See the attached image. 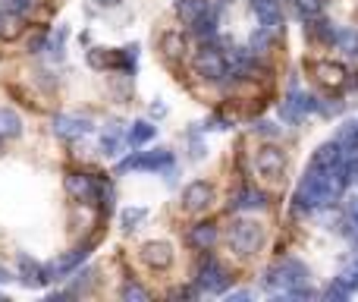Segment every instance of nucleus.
<instances>
[{"instance_id": "nucleus-1", "label": "nucleus", "mask_w": 358, "mask_h": 302, "mask_svg": "<svg viewBox=\"0 0 358 302\" xmlns=\"http://www.w3.org/2000/svg\"><path fill=\"white\" fill-rule=\"evenodd\" d=\"M264 284L271 287V290H283V293L299 290V287L308 284V268H305L302 261H296V259H283V261H277L273 268H267Z\"/></svg>"}, {"instance_id": "nucleus-2", "label": "nucleus", "mask_w": 358, "mask_h": 302, "mask_svg": "<svg viewBox=\"0 0 358 302\" xmlns=\"http://www.w3.org/2000/svg\"><path fill=\"white\" fill-rule=\"evenodd\" d=\"M261 242H264V227L255 221H236L233 227H229V249L239 255H252L261 249Z\"/></svg>"}, {"instance_id": "nucleus-3", "label": "nucleus", "mask_w": 358, "mask_h": 302, "mask_svg": "<svg viewBox=\"0 0 358 302\" xmlns=\"http://www.w3.org/2000/svg\"><path fill=\"white\" fill-rule=\"evenodd\" d=\"M173 167V154L167 149H157V151H132L126 160H120L117 170L120 173H129V170H167Z\"/></svg>"}, {"instance_id": "nucleus-4", "label": "nucleus", "mask_w": 358, "mask_h": 302, "mask_svg": "<svg viewBox=\"0 0 358 302\" xmlns=\"http://www.w3.org/2000/svg\"><path fill=\"white\" fill-rule=\"evenodd\" d=\"M315 111H321V101H317L315 95L299 92V88L292 85V92L286 95L283 104H280V120H283V123H299L305 114H315Z\"/></svg>"}, {"instance_id": "nucleus-5", "label": "nucleus", "mask_w": 358, "mask_h": 302, "mask_svg": "<svg viewBox=\"0 0 358 302\" xmlns=\"http://www.w3.org/2000/svg\"><path fill=\"white\" fill-rule=\"evenodd\" d=\"M195 73L201 76L204 82H223V79H227V73H229L227 57H223L217 48L204 44V48L195 54Z\"/></svg>"}, {"instance_id": "nucleus-6", "label": "nucleus", "mask_w": 358, "mask_h": 302, "mask_svg": "<svg viewBox=\"0 0 358 302\" xmlns=\"http://www.w3.org/2000/svg\"><path fill=\"white\" fill-rule=\"evenodd\" d=\"M198 287H201L204 293H223L229 287V274L220 268V261L217 259H201V265H198Z\"/></svg>"}, {"instance_id": "nucleus-7", "label": "nucleus", "mask_w": 358, "mask_h": 302, "mask_svg": "<svg viewBox=\"0 0 358 302\" xmlns=\"http://www.w3.org/2000/svg\"><path fill=\"white\" fill-rule=\"evenodd\" d=\"M66 192L73 198H79V202H98L101 192H104V186H101L94 177H88V173H69Z\"/></svg>"}, {"instance_id": "nucleus-8", "label": "nucleus", "mask_w": 358, "mask_h": 302, "mask_svg": "<svg viewBox=\"0 0 358 302\" xmlns=\"http://www.w3.org/2000/svg\"><path fill=\"white\" fill-rule=\"evenodd\" d=\"M343 160H346V151L340 149V142H324L321 149L315 151V158H311V170H317V173H334V170H340L343 167Z\"/></svg>"}, {"instance_id": "nucleus-9", "label": "nucleus", "mask_w": 358, "mask_h": 302, "mask_svg": "<svg viewBox=\"0 0 358 302\" xmlns=\"http://www.w3.org/2000/svg\"><path fill=\"white\" fill-rule=\"evenodd\" d=\"M142 261L148 268H155V271H167L170 265H173V246L164 240H155V242H145L142 246Z\"/></svg>"}, {"instance_id": "nucleus-10", "label": "nucleus", "mask_w": 358, "mask_h": 302, "mask_svg": "<svg viewBox=\"0 0 358 302\" xmlns=\"http://www.w3.org/2000/svg\"><path fill=\"white\" fill-rule=\"evenodd\" d=\"M255 167H258L261 177L267 179H280L286 170V154L280 149H273V145H267V149L258 151V158H255Z\"/></svg>"}, {"instance_id": "nucleus-11", "label": "nucleus", "mask_w": 358, "mask_h": 302, "mask_svg": "<svg viewBox=\"0 0 358 302\" xmlns=\"http://www.w3.org/2000/svg\"><path fill=\"white\" fill-rule=\"evenodd\" d=\"M92 130H94L92 120L79 117V114H60V117L54 120V132L60 139H82V136H88Z\"/></svg>"}, {"instance_id": "nucleus-12", "label": "nucleus", "mask_w": 358, "mask_h": 302, "mask_svg": "<svg viewBox=\"0 0 358 302\" xmlns=\"http://www.w3.org/2000/svg\"><path fill=\"white\" fill-rule=\"evenodd\" d=\"M214 202V186L204 183V179H195L182 189V205L185 211H204L208 205Z\"/></svg>"}, {"instance_id": "nucleus-13", "label": "nucleus", "mask_w": 358, "mask_h": 302, "mask_svg": "<svg viewBox=\"0 0 358 302\" xmlns=\"http://www.w3.org/2000/svg\"><path fill=\"white\" fill-rule=\"evenodd\" d=\"M252 10L258 16L261 29L277 32L280 22H283V13H280V0H252Z\"/></svg>"}, {"instance_id": "nucleus-14", "label": "nucleus", "mask_w": 358, "mask_h": 302, "mask_svg": "<svg viewBox=\"0 0 358 302\" xmlns=\"http://www.w3.org/2000/svg\"><path fill=\"white\" fill-rule=\"evenodd\" d=\"M308 69L317 76V82H324V85H330V88H336V85H343V82H346V69H343L340 63L311 60V63H308Z\"/></svg>"}, {"instance_id": "nucleus-15", "label": "nucleus", "mask_w": 358, "mask_h": 302, "mask_svg": "<svg viewBox=\"0 0 358 302\" xmlns=\"http://www.w3.org/2000/svg\"><path fill=\"white\" fill-rule=\"evenodd\" d=\"M267 205V198H264V192H258V189H242V192H236V198L229 202V208L233 211H261Z\"/></svg>"}, {"instance_id": "nucleus-16", "label": "nucleus", "mask_w": 358, "mask_h": 302, "mask_svg": "<svg viewBox=\"0 0 358 302\" xmlns=\"http://www.w3.org/2000/svg\"><path fill=\"white\" fill-rule=\"evenodd\" d=\"M88 252H92V246H82V249H73L69 255H63V259H57L54 265H50L48 274H54V277H63V274H69L76 265H82V261L88 259Z\"/></svg>"}, {"instance_id": "nucleus-17", "label": "nucleus", "mask_w": 358, "mask_h": 302, "mask_svg": "<svg viewBox=\"0 0 358 302\" xmlns=\"http://www.w3.org/2000/svg\"><path fill=\"white\" fill-rule=\"evenodd\" d=\"M19 271H22V284H25V287H41L44 280L50 277V274L44 271L38 261H31L29 255H22V259H19Z\"/></svg>"}, {"instance_id": "nucleus-18", "label": "nucleus", "mask_w": 358, "mask_h": 302, "mask_svg": "<svg viewBox=\"0 0 358 302\" xmlns=\"http://www.w3.org/2000/svg\"><path fill=\"white\" fill-rule=\"evenodd\" d=\"M19 35H22V13L6 6V10L0 13V38H3V41H13V38H19Z\"/></svg>"}, {"instance_id": "nucleus-19", "label": "nucleus", "mask_w": 358, "mask_h": 302, "mask_svg": "<svg viewBox=\"0 0 358 302\" xmlns=\"http://www.w3.org/2000/svg\"><path fill=\"white\" fill-rule=\"evenodd\" d=\"M22 132V120L16 111L10 107H0V139H16Z\"/></svg>"}, {"instance_id": "nucleus-20", "label": "nucleus", "mask_w": 358, "mask_h": 302, "mask_svg": "<svg viewBox=\"0 0 358 302\" xmlns=\"http://www.w3.org/2000/svg\"><path fill=\"white\" fill-rule=\"evenodd\" d=\"M161 50L170 57V60H179L185 54V38L182 32H164L161 35Z\"/></svg>"}, {"instance_id": "nucleus-21", "label": "nucleus", "mask_w": 358, "mask_h": 302, "mask_svg": "<svg viewBox=\"0 0 358 302\" xmlns=\"http://www.w3.org/2000/svg\"><path fill=\"white\" fill-rule=\"evenodd\" d=\"M336 142H340V149L346 151V158L358 154V120H349V123L343 126L340 136H336Z\"/></svg>"}, {"instance_id": "nucleus-22", "label": "nucleus", "mask_w": 358, "mask_h": 302, "mask_svg": "<svg viewBox=\"0 0 358 302\" xmlns=\"http://www.w3.org/2000/svg\"><path fill=\"white\" fill-rule=\"evenodd\" d=\"M155 126L148 123V120H138V123H132V130L126 132V145H132V149H138V145H145L148 139H155Z\"/></svg>"}, {"instance_id": "nucleus-23", "label": "nucleus", "mask_w": 358, "mask_h": 302, "mask_svg": "<svg viewBox=\"0 0 358 302\" xmlns=\"http://www.w3.org/2000/svg\"><path fill=\"white\" fill-rule=\"evenodd\" d=\"M189 240H192V246H198V249H210L217 242V227L214 224H198V227H192Z\"/></svg>"}, {"instance_id": "nucleus-24", "label": "nucleus", "mask_w": 358, "mask_h": 302, "mask_svg": "<svg viewBox=\"0 0 358 302\" xmlns=\"http://www.w3.org/2000/svg\"><path fill=\"white\" fill-rule=\"evenodd\" d=\"M308 35L315 38V41H324V44H334V35H336V29L327 22L324 16H317V19H311L308 22Z\"/></svg>"}, {"instance_id": "nucleus-25", "label": "nucleus", "mask_w": 358, "mask_h": 302, "mask_svg": "<svg viewBox=\"0 0 358 302\" xmlns=\"http://www.w3.org/2000/svg\"><path fill=\"white\" fill-rule=\"evenodd\" d=\"M126 142V132H123V126H107V132H104V139H101V149H104V154H117L120 151V145Z\"/></svg>"}, {"instance_id": "nucleus-26", "label": "nucleus", "mask_w": 358, "mask_h": 302, "mask_svg": "<svg viewBox=\"0 0 358 302\" xmlns=\"http://www.w3.org/2000/svg\"><path fill=\"white\" fill-rule=\"evenodd\" d=\"M334 44H340V50H346L349 57H358V32L355 29H336Z\"/></svg>"}, {"instance_id": "nucleus-27", "label": "nucleus", "mask_w": 358, "mask_h": 302, "mask_svg": "<svg viewBox=\"0 0 358 302\" xmlns=\"http://www.w3.org/2000/svg\"><path fill=\"white\" fill-rule=\"evenodd\" d=\"M204 6H208V0H176V13L182 16V22L198 19L204 13Z\"/></svg>"}, {"instance_id": "nucleus-28", "label": "nucleus", "mask_w": 358, "mask_h": 302, "mask_svg": "<svg viewBox=\"0 0 358 302\" xmlns=\"http://www.w3.org/2000/svg\"><path fill=\"white\" fill-rule=\"evenodd\" d=\"M136 60H138V48L132 44V48H120L117 54H113L110 67H120V69H126V73H132V69H136Z\"/></svg>"}, {"instance_id": "nucleus-29", "label": "nucleus", "mask_w": 358, "mask_h": 302, "mask_svg": "<svg viewBox=\"0 0 358 302\" xmlns=\"http://www.w3.org/2000/svg\"><path fill=\"white\" fill-rule=\"evenodd\" d=\"M296 13L305 22H311V19H317L324 13V0H296Z\"/></svg>"}, {"instance_id": "nucleus-30", "label": "nucleus", "mask_w": 358, "mask_h": 302, "mask_svg": "<svg viewBox=\"0 0 358 302\" xmlns=\"http://www.w3.org/2000/svg\"><path fill=\"white\" fill-rule=\"evenodd\" d=\"M336 280H340V284L346 287L349 293H355V290H358V261H352V265L343 268V274H340Z\"/></svg>"}, {"instance_id": "nucleus-31", "label": "nucleus", "mask_w": 358, "mask_h": 302, "mask_svg": "<svg viewBox=\"0 0 358 302\" xmlns=\"http://www.w3.org/2000/svg\"><path fill=\"white\" fill-rule=\"evenodd\" d=\"M271 35L273 32H267V29H261V32H255L252 35V54H267V48H271Z\"/></svg>"}, {"instance_id": "nucleus-32", "label": "nucleus", "mask_w": 358, "mask_h": 302, "mask_svg": "<svg viewBox=\"0 0 358 302\" xmlns=\"http://www.w3.org/2000/svg\"><path fill=\"white\" fill-rule=\"evenodd\" d=\"M145 217H148V211H145V208H129V211H123V227H126V230L138 227Z\"/></svg>"}, {"instance_id": "nucleus-33", "label": "nucleus", "mask_w": 358, "mask_h": 302, "mask_svg": "<svg viewBox=\"0 0 358 302\" xmlns=\"http://www.w3.org/2000/svg\"><path fill=\"white\" fill-rule=\"evenodd\" d=\"M349 296H352V293H349L346 287L340 284V280H334V284L324 290V299H330V302H334V299H349Z\"/></svg>"}, {"instance_id": "nucleus-34", "label": "nucleus", "mask_w": 358, "mask_h": 302, "mask_svg": "<svg viewBox=\"0 0 358 302\" xmlns=\"http://www.w3.org/2000/svg\"><path fill=\"white\" fill-rule=\"evenodd\" d=\"M123 299H138V302H145V299H148V290H142L138 284H126V287H123Z\"/></svg>"}, {"instance_id": "nucleus-35", "label": "nucleus", "mask_w": 358, "mask_h": 302, "mask_svg": "<svg viewBox=\"0 0 358 302\" xmlns=\"http://www.w3.org/2000/svg\"><path fill=\"white\" fill-rule=\"evenodd\" d=\"M110 60H113V57H107V54H101V48H94L92 50V54H88V63H92V67H110Z\"/></svg>"}, {"instance_id": "nucleus-36", "label": "nucleus", "mask_w": 358, "mask_h": 302, "mask_svg": "<svg viewBox=\"0 0 358 302\" xmlns=\"http://www.w3.org/2000/svg\"><path fill=\"white\" fill-rule=\"evenodd\" d=\"M255 132H261V136L273 139V136H277V126H273V123H267V120H261V123H255Z\"/></svg>"}, {"instance_id": "nucleus-37", "label": "nucleus", "mask_w": 358, "mask_h": 302, "mask_svg": "<svg viewBox=\"0 0 358 302\" xmlns=\"http://www.w3.org/2000/svg\"><path fill=\"white\" fill-rule=\"evenodd\" d=\"M349 217H352V224L358 227V198H352V202H349Z\"/></svg>"}, {"instance_id": "nucleus-38", "label": "nucleus", "mask_w": 358, "mask_h": 302, "mask_svg": "<svg viewBox=\"0 0 358 302\" xmlns=\"http://www.w3.org/2000/svg\"><path fill=\"white\" fill-rule=\"evenodd\" d=\"M10 277H13V274L6 271V268H0V284H6V280H10Z\"/></svg>"}, {"instance_id": "nucleus-39", "label": "nucleus", "mask_w": 358, "mask_h": 302, "mask_svg": "<svg viewBox=\"0 0 358 302\" xmlns=\"http://www.w3.org/2000/svg\"><path fill=\"white\" fill-rule=\"evenodd\" d=\"M101 6H117V4H123V0H98Z\"/></svg>"}, {"instance_id": "nucleus-40", "label": "nucleus", "mask_w": 358, "mask_h": 302, "mask_svg": "<svg viewBox=\"0 0 358 302\" xmlns=\"http://www.w3.org/2000/svg\"><path fill=\"white\" fill-rule=\"evenodd\" d=\"M352 183H358V164H355V173H352Z\"/></svg>"}]
</instances>
